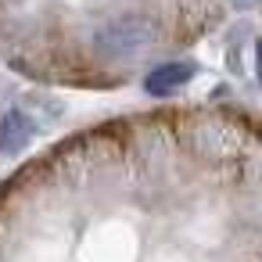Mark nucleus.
Here are the masks:
<instances>
[{
  "instance_id": "1",
  "label": "nucleus",
  "mask_w": 262,
  "mask_h": 262,
  "mask_svg": "<svg viewBox=\"0 0 262 262\" xmlns=\"http://www.w3.org/2000/svg\"><path fill=\"white\" fill-rule=\"evenodd\" d=\"M147 40H151V26L144 18H119L97 33V47L104 54H126V51L144 47Z\"/></svg>"
},
{
  "instance_id": "2",
  "label": "nucleus",
  "mask_w": 262,
  "mask_h": 262,
  "mask_svg": "<svg viewBox=\"0 0 262 262\" xmlns=\"http://www.w3.org/2000/svg\"><path fill=\"white\" fill-rule=\"evenodd\" d=\"M36 133V122L33 115H26L22 108H11L4 119H0V151L4 155H18Z\"/></svg>"
},
{
  "instance_id": "3",
  "label": "nucleus",
  "mask_w": 262,
  "mask_h": 262,
  "mask_svg": "<svg viewBox=\"0 0 262 262\" xmlns=\"http://www.w3.org/2000/svg\"><path fill=\"white\" fill-rule=\"evenodd\" d=\"M190 76H194V65H187V61H169V65H158V69L147 72L144 90H147V94H172V90H180Z\"/></svg>"
},
{
  "instance_id": "4",
  "label": "nucleus",
  "mask_w": 262,
  "mask_h": 262,
  "mask_svg": "<svg viewBox=\"0 0 262 262\" xmlns=\"http://www.w3.org/2000/svg\"><path fill=\"white\" fill-rule=\"evenodd\" d=\"M255 61H258V83H262V43H258V51H255Z\"/></svg>"
}]
</instances>
